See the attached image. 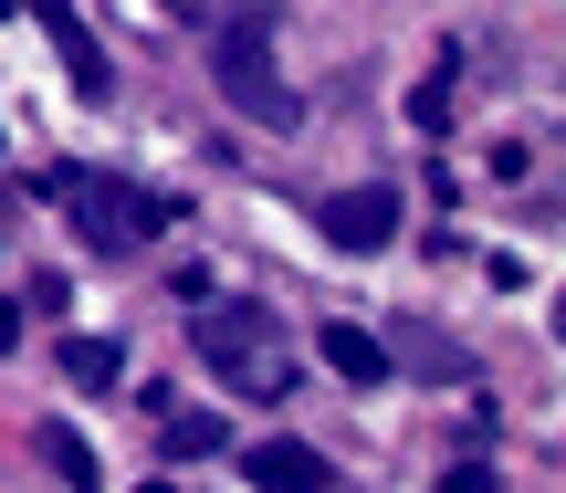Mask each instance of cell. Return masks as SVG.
Returning <instances> with one entry per match:
<instances>
[{"mask_svg": "<svg viewBox=\"0 0 566 493\" xmlns=\"http://www.w3.org/2000/svg\"><path fill=\"white\" fill-rule=\"evenodd\" d=\"M189 347L210 357V378H231V389H252V399H283V326H273V305H189Z\"/></svg>", "mask_w": 566, "mask_h": 493, "instance_id": "1", "label": "cell"}, {"mask_svg": "<svg viewBox=\"0 0 566 493\" xmlns=\"http://www.w3.org/2000/svg\"><path fill=\"white\" fill-rule=\"evenodd\" d=\"M42 200H63V210H74V231H84L95 252H137V242H158V231L179 221V200H168V189L84 179V168H53V179H42Z\"/></svg>", "mask_w": 566, "mask_h": 493, "instance_id": "2", "label": "cell"}, {"mask_svg": "<svg viewBox=\"0 0 566 493\" xmlns=\"http://www.w3.org/2000/svg\"><path fill=\"white\" fill-rule=\"evenodd\" d=\"M210 84H221V105L231 116H252V126H294V95H283V74H273V32L252 11H231V21H210Z\"/></svg>", "mask_w": 566, "mask_h": 493, "instance_id": "3", "label": "cell"}, {"mask_svg": "<svg viewBox=\"0 0 566 493\" xmlns=\"http://www.w3.org/2000/svg\"><path fill=\"white\" fill-rule=\"evenodd\" d=\"M242 473L263 483V493H336V462H325L315 441H294V431L252 441V452H242Z\"/></svg>", "mask_w": 566, "mask_h": 493, "instance_id": "4", "label": "cell"}, {"mask_svg": "<svg viewBox=\"0 0 566 493\" xmlns=\"http://www.w3.org/2000/svg\"><path fill=\"white\" fill-rule=\"evenodd\" d=\"M21 11H32V21H42V42L63 53L74 95H84V105H105V53H95V32H84V11H63V0H21Z\"/></svg>", "mask_w": 566, "mask_h": 493, "instance_id": "5", "label": "cell"}, {"mask_svg": "<svg viewBox=\"0 0 566 493\" xmlns=\"http://www.w3.org/2000/svg\"><path fill=\"white\" fill-rule=\"evenodd\" d=\"M325 231H336L346 252H378L388 231H399V200H388V189H346V200H325Z\"/></svg>", "mask_w": 566, "mask_h": 493, "instance_id": "6", "label": "cell"}, {"mask_svg": "<svg viewBox=\"0 0 566 493\" xmlns=\"http://www.w3.org/2000/svg\"><path fill=\"white\" fill-rule=\"evenodd\" d=\"M315 347H325V368H336L346 389H378V378H388V347H378L367 326H325Z\"/></svg>", "mask_w": 566, "mask_h": 493, "instance_id": "7", "label": "cell"}, {"mask_svg": "<svg viewBox=\"0 0 566 493\" xmlns=\"http://www.w3.org/2000/svg\"><path fill=\"white\" fill-rule=\"evenodd\" d=\"M63 378H74V389H116L126 347H105V336H63Z\"/></svg>", "mask_w": 566, "mask_h": 493, "instance_id": "8", "label": "cell"}, {"mask_svg": "<svg viewBox=\"0 0 566 493\" xmlns=\"http://www.w3.org/2000/svg\"><path fill=\"white\" fill-rule=\"evenodd\" d=\"M42 462H53V483H74V493H95V452H84L74 431H42Z\"/></svg>", "mask_w": 566, "mask_h": 493, "instance_id": "9", "label": "cell"}, {"mask_svg": "<svg viewBox=\"0 0 566 493\" xmlns=\"http://www.w3.org/2000/svg\"><path fill=\"white\" fill-rule=\"evenodd\" d=\"M168 452H179V462H210V452H221V420H200V410L168 420Z\"/></svg>", "mask_w": 566, "mask_h": 493, "instance_id": "10", "label": "cell"}, {"mask_svg": "<svg viewBox=\"0 0 566 493\" xmlns=\"http://www.w3.org/2000/svg\"><path fill=\"white\" fill-rule=\"evenodd\" d=\"M409 126H430V137H441V126H451V84H441V74H430L420 95H409Z\"/></svg>", "mask_w": 566, "mask_h": 493, "instance_id": "11", "label": "cell"}, {"mask_svg": "<svg viewBox=\"0 0 566 493\" xmlns=\"http://www.w3.org/2000/svg\"><path fill=\"white\" fill-rule=\"evenodd\" d=\"M441 493H504V473H493V462H451Z\"/></svg>", "mask_w": 566, "mask_h": 493, "instance_id": "12", "label": "cell"}, {"mask_svg": "<svg viewBox=\"0 0 566 493\" xmlns=\"http://www.w3.org/2000/svg\"><path fill=\"white\" fill-rule=\"evenodd\" d=\"M11 347H21V305L0 294V357H11Z\"/></svg>", "mask_w": 566, "mask_h": 493, "instance_id": "13", "label": "cell"}, {"mask_svg": "<svg viewBox=\"0 0 566 493\" xmlns=\"http://www.w3.org/2000/svg\"><path fill=\"white\" fill-rule=\"evenodd\" d=\"M137 493H179V483H137Z\"/></svg>", "mask_w": 566, "mask_h": 493, "instance_id": "14", "label": "cell"}, {"mask_svg": "<svg viewBox=\"0 0 566 493\" xmlns=\"http://www.w3.org/2000/svg\"><path fill=\"white\" fill-rule=\"evenodd\" d=\"M0 21H11V0H0Z\"/></svg>", "mask_w": 566, "mask_h": 493, "instance_id": "15", "label": "cell"}]
</instances>
